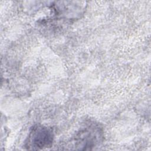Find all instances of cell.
<instances>
[{
  "instance_id": "obj_1",
  "label": "cell",
  "mask_w": 151,
  "mask_h": 151,
  "mask_svg": "<svg viewBox=\"0 0 151 151\" xmlns=\"http://www.w3.org/2000/svg\"><path fill=\"white\" fill-rule=\"evenodd\" d=\"M103 139L102 129L99 124L90 123L81 129L68 144L71 150H91Z\"/></svg>"
},
{
  "instance_id": "obj_2",
  "label": "cell",
  "mask_w": 151,
  "mask_h": 151,
  "mask_svg": "<svg viewBox=\"0 0 151 151\" xmlns=\"http://www.w3.org/2000/svg\"><path fill=\"white\" fill-rule=\"evenodd\" d=\"M54 136L51 127L35 125L31 128L25 140V147L28 150H41L50 147L53 143Z\"/></svg>"
}]
</instances>
